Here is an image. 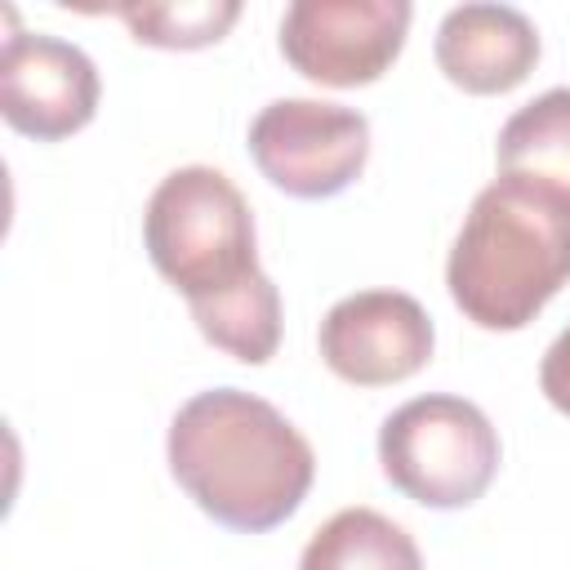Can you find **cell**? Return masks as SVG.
Returning <instances> with one entry per match:
<instances>
[{"mask_svg": "<svg viewBox=\"0 0 570 570\" xmlns=\"http://www.w3.org/2000/svg\"><path fill=\"white\" fill-rule=\"evenodd\" d=\"M165 459L187 499L240 534L289 521L316 481L312 441L272 401L240 387L187 396L169 419Z\"/></svg>", "mask_w": 570, "mask_h": 570, "instance_id": "cell-1", "label": "cell"}, {"mask_svg": "<svg viewBox=\"0 0 570 570\" xmlns=\"http://www.w3.org/2000/svg\"><path fill=\"white\" fill-rule=\"evenodd\" d=\"M570 281V187L494 174L445 258L454 307L481 330H521Z\"/></svg>", "mask_w": 570, "mask_h": 570, "instance_id": "cell-2", "label": "cell"}, {"mask_svg": "<svg viewBox=\"0 0 570 570\" xmlns=\"http://www.w3.org/2000/svg\"><path fill=\"white\" fill-rule=\"evenodd\" d=\"M142 245L187 307L214 303L263 272L254 209L214 165H178L156 183L142 209Z\"/></svg>", "mask_w": 570, "mask_h": 570, "instance_id": "cell-3", "label": "cell"}, {"mask_svg": "<svg viewBox=\"0 0 570 570\" xmlns=\"http://www.w3.org/2000/svg\"><path fill=\"white\" fill-rule=\"evenodd\" d=\"M499 432L485 410L454 392L396 405L379 428L383 476L414 503L450 512L476 503L499 472Z\"/></svg>", "mask_w": 570, "mask_h": 570, "instance_id": "cell-4", "label": "cell"}, {"mask_svg": "<svg viewBox=\"0 0 570 570\" xmlns=\"http://www.w3.org/2000/svg\"><path fill=\"white\" fill-rule=\"evenodd\" d=\"M249 156L285 196L325 200L361 178L370 160V120L325 98H272L249 120Z\"/></svg>", "mask_w": 570, "mask_h": 570, "instance_id": "cell-5", "label": "cell"}, {"mask_svg": "<svg viewBox=\"0 0 570 570\" xmlns=\"http://www.w3.org/2000/svg\"><path fill=\"white\" fill-rule=\"evenodd\" d=\"M410 18L405 0H294L281 13V53L312 85H374L396 62Z\"/></svg>", "mask_w": 570, "mask_h": 570, "instance_id": "cell-6", "label": "cell"}, {"mask_svg": "<svg viewBox=\"0 0 570 570\" xmlns=\"http://www.w3.org/2000/svg\"><path fill=\"white\" fill-rule=\"evenodd\" d=\"M316 347L330 374L343 383L387 387L405 383L432 361L436 325L405 289H356L325 312Z\"/></svg>", "mask_w": 570, "mask_h": 570, "instance_id": "cell-7", "label": "cell"}, {"mask_svg": "<svg viewBox=\"0 0 570 570\" xmlns=\"http://www.w3.org/2000/svg\"><path fill=\"white\" fill-rule=\"evenodd\" d=\"M13 27V13H4ZM98 67L94 58L49 31H9L0 49V116L9 129L58 142L85 129L98 111Z\"/></svg>", "mask_w": 570, "mask_h": 570, "instance_id": "cell-8", "label": "cell"}, {"mask_svg": "<svg viewBox=\"0 0 570 570\" xmlns=\"http://www.w3.org/2000/svg\"><path fill=\"white\" fill-rule=\"evenodd\" d=\"M436 67L463 94H508L525 85L539 62V27L517 4L468 0L436 27Z\"/></svg>", "mask_w": 570, "mask_h": 570, "instance_id": "cell-9", "label": "cell"}, {"mask_svg": "<svg viewBox=\"0 0 570 570\" xmlns=\"http://www.w3.org/2000/svg\"><path fill=\"white\" fill-rule=\"evenodd\" d=\"M298 570H423V552L392 517L374 508H343L316 525Z\"/></svg>", "mask_w": 570, "mask_h": 570, "instance_id": "cell-10", "label": "cell"}, {"mask_svg": "<svg viewBox=\"0 0 570 570\" xmlns=\"http://www.w3.org/2000/svg\"><path fill=\"white\" fill-rule=\"evenodd\" d=\"M494 165L499 174H530L570 187V85L534 94L503 120Z\"/></svg>", "mask_w": 570, "mask_h": 570, "instance_id": "cell-11", "label": "cell"}, {"mask_svg": "<svg viewBox=\"0 0 570 570\" xmlns=\"http://www.w3.org/2000/svg\"><path fill=\"white\" fill-rule=\"evenodd\" d=\"M191 321L205 334V343H214L232 361L263 365L281 347V289L272 285L267 272H258L240 289L191 307Z\"/></svg>", "mask_w": 570, "mask_h": 570, "instance_id": "cell-12", "label": "cell"}, {"mask_svg": "<svg viewBox=\"0 0 570 570\" xmlns=\"http://www.w3.org/2000/svg\"><path fill=\"white\" fill-rule=\"evenodd\" d=\"M138 45L151 49H205L218 45L240 18V0H178V4H116L111 9Z\"/></svg>", "mask_w": 570, "mask_h": 570, "instance_id": "cell-13", "label": "cell"}, {"mask_svg": "<svg viewBox=\"0 0 570 570\" xmlns=\"http://www.w3.org/2000/svg\"><path fill=\"white\" fill-rule=\"evenodd\" d=\"M539 392L548 396V405L557 414L570 419V325L548 343V352L539 361Z\"/></svg>", "mask_w": 570, "mask_h": 570, "instance_id": "cell-14", "label": "cell"}]
</instances>
